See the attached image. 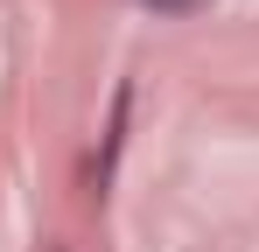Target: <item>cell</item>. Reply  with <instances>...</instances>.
Segmentation results:
<instances>
[{
  "label": "cell",
  "instance_id": "obj_1",
  "mask_svg": "<svg viewBox=\"0 0 259 252\" xmlns=\"http://www.w3.org/2000/svg\"><path fill=\"white\" fill-rule=\"evenodd\" d=\"M147 7H161V14H196L203 0H147Z\"/></svg>",
  "mask_w": 259,
  "mask_h": 252
}]
</instances>
